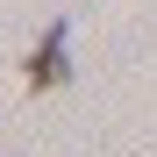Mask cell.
<instances>
[{
    "label": "cell",
    "mask_w": 157,
    "mask_h": 157,
    "mask_svg": "<svg viewBox=\"0 0 157 157\" xmlns=\"http://www.w3.org/2000/svg\"><path fill=\"white\" fill-rule=\"evenodd\" d=\"M29 93H50V86H64L71 78V21H50V29L36 36V50H29Z\"/></svg>",
    "instance_id": "1"
}]
</instances>
